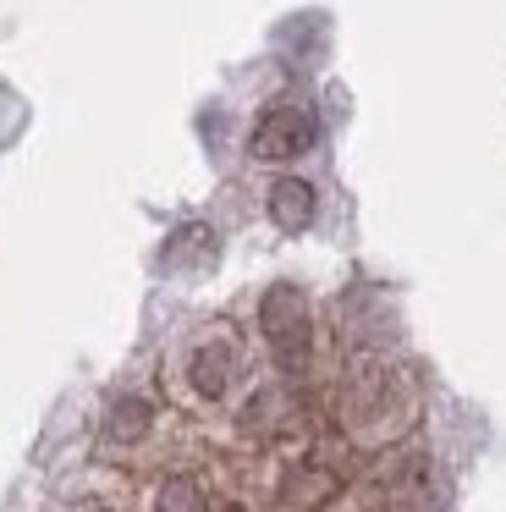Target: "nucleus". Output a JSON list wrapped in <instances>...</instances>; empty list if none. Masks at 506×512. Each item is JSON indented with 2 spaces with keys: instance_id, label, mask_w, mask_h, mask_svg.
<instances>
[{
  "instance_id": "f257e3e1",
  "label": "nucleus",
  "mask_w": 506,
  "mask_h": 512,
  "mask_svg": "<svg viewBox=\"0 0 506 512\" xmlns=\"http://www.w3.org/2000/svg\"><path fill=\"white\" fill-rule=\"evenodd\" d=\"M259 331H264V342H270V358L281 364V375H303L308 358H314V314H308V298L292 281L264 292Z\"/></svg>"
},
{
  "instance_id": "f03ea898",
  "label": "nucleus",
  "mask_w": 506,
  "mask_h": 512,
  "mask_svg": "<svg viewBox=\"0 0 506 512\" xmlns=\"http://www.w3.org/2000/svg\"><path fill=\"white\" fill-rule=\"evenodd\" d=\"M319 127L314 116L303 111V105H275V111L259 116V127H253V160H270V166H281V160H297L303 149H314Z\"/></svg>"
},
{
  "instance_id": "7ed1b4c3",
  "label": "nucleus",
  "mask_w": 506,
  "mask_h": 512,
  "mask_svg": "<svg viewBox=\"0 0 506 512\" xmlns=\"http://www.w3.org/2000/svg\"><path fill=\"white\" fill-rule=\"evenodd\" d=\"M242 369V347L231 331H215L204 336V342L193 347V358H187V380H193L198 397H226V386L237 380Z\"/></svg>"
},
{
  "instance_id": "20e7f679",
  "label": "nucleus",
  "mask_w": 506,
  "mask_h": 512,
  "mask_svg": "<svg viewBox=\"0 0 506 512\" xmlns=\"http://www.w3.org/2000/svg\"><path fill=\"white\" fill-rule=\"evenodd\" d=\"M391 369L380 364V358H352L347 369V386H341V402H347V424H363L374 419V413L385 408V397H391Z\"/></svg>"
},
{
  "instance_id": "39448f33",
  "label": "nucleus",
  "mask_w": 506,
  "mask_h": 512,
  "mask_svg": "<svg viewBox=\"0 0 506 512\" xmlns=\"http://www.w3.org/2000/svg\"><path fill=\"white\" fill-rule=\"evenodd\" d=\"M270 221L281 226V232H303V226L314 221V188H308L303 177H281L270 188Z\"/></svg>"
},
{
  "instance_id": "423d86ee",
  "label": "nucleus",
  "mask_w": 506,
  "mask_h": 512,
  "mask_svg": "<svg viewBox=\"0 0 506 512\" xmlns=\"http://www.w3.org/2000/svg\"><path fill=\"white\" fill-rule=\"evenodd\" d=\"M330 496H336V474H330V468H319V463L292 468V474H286V485H281V501L292 512H314L319 501H330Z\"/></svg>"
},
{
  "instance_id": "0eeeda50",
  "label": "nucleus",
  "mask_w": 506,
  "mask_h": 512,
  "mask_svg": "<svg viewBox=\"0 0 506 512\" xmlns=\"http://www.w3.org/2000/svg\"><path fill=\"white\" fill-rule=\"evenodd\" d=\"M165 265L171 270H209L215 265V232H209V226H182V232L171 237V243H165Z\"/></svg>"
},
{
  "instance_id": "6e6552de",
  "label": "nucleus",
  "mask_w": 506,
  "mask_h": 512,
  "mask_svg": "<svg viewBox=\"0 0 506 512\" xmlns=\"http://www.w3.org/2000/svg\"><path fill=\"white\" fill-rule=\"evenodd\" d=\"M149 419H154L149 397H116L105 413V435L110 441H138V435L149 430Z\"/></svg>"
},
{
  "instance_id": "1a4fd4ad",
  "label": "nucleus",
  "mask_w": 506,
  "mask_h": 512,
  "mask_svg": "<svg viewBox=\"0 0 506 512\" xmlns=\"http://www.w3.org/2000/svg\"><path fill=\"white\" fill-rule=\"evenodd\" d=\"M154 512H204V490H198L187 474H176V479H165V485H160Z\"/></svg>"
},
{
  "instance_id": "9d476101",
  "label": "nucleus",
  "mask_w": 506,
  "mask_h": 512,
  "mask_svg": "<svg viewBox=\"0 0 506 512\" xmlns=\"http://www.w3.org/2000/svg\"><path fill=\"white\" fill-rule=\"evenodd\" d=\"M220 512H242V507H220Z\"/></svg>"
}]
</instances>
